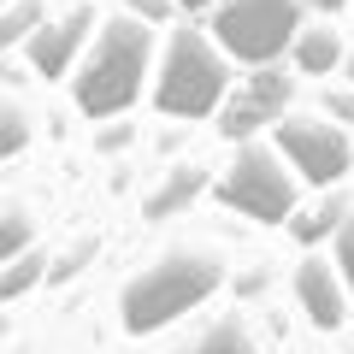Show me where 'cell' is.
<instances>
[{"instance_id":"6da1fadb","label":"cell","mask_w":354,"mask_h":354,"mask_svg":"<svg viewBox=\"0 0 354 354\" xmlns=\"http://www.w3.org/2000/svg\"><path fill=\"white\" fill-rule=\"evenodd\" d=\"M148 18L118 12L101 24L95 48L83 53V71L71 83V101L83 118H118L142 95V71H148Z\"/></svg>"},{"instance_id":"7a4b0ae2","label":"cell","mask_w":354,"mask_h":354,"mask_svg":"<svg viewBox=\"0 0 354 354\" xmlns=\"http://www.w3.org/2000/svg\"><path fill=\"white\" fill-rule=\"evenodd\" d=\"M225 101H230V59L218 48V36L177 30L171 48H165V65H160L153 106L165 118H218Z\"/></svg>"},{"instance_id":"3957f363","label":"cell","mask_w":354,"mask_h":354,"mask_svg":"<svg viewBox=\"0 0 354 354\" xmlns=\"http://www.w3.org/2000/svg\"><path fill=\"white\" fill-rule=\"evenodd\" d=\"M213 290H218L213 254H165V260H153L148 272H136L124 283V330L148 337V330L183 319L189 307H201Z\"/></svg>"},{"instance_id":"277c9868","label":"cell","mask_w":354,"mask_h":354,"mask_svg":"<svg viewBox=\"0 0 354 354\" xmlns=\"http://www.w3.org/2000/svg\"><path fill=\"white\" fill-rule=\"evenodd\" d=\"M213 36L236 65H272L301 36V6L295 0H218Z\"/></svg>"},{"instance_id":"5b68a950","label":"cell","mask_w":354,"mask_h":354,"mask_svg":"<svg viewBox=\"0 0 354 354\" xmlns=\"http://www.w3.org/2000/svg\"><path fill=\"white\" fill-rule=\"evenodd\" d=\"M218 201L248 213V218H260V225H278V218L295 213V183H290V171H283V160L272 148L248 142L230 160V171L218 177Z\"/></svg>"},{"instance_id":"8992f818","label":"cell","mask_w":354,"mask_h":354,"mask_svg":"<svg viewBox=\"0 0 354 354\" xmlns=\"http://www.w3.org/2000/svg\"><path fill=\"white\" fill-rule=\"evenodd\" d=\"M278 148L290 153V165L307 177V183H337L342 171L354 165V148L330 118H283L278 124Z\"/></svg>"},{"instance_id":"52a82bcc","label":"cell","mask_w":354,"mask_h":354,"mask_svg":"<svg viewBox=\"0 0 354 354\" xmlns=\"http://www.w3.org/2000/svg\"><path fill=\"white\" fill-rule=\"evenodd\" d=\"M283 106H290V77L272 71V65H254V83L242 88L236 101H225V113H218V130H225L230 142H248L260 124H283Z\"/></svg>"},{"instance_id":"ba28073f","label":"cell","mask_w":354,"mask_h":354,"mask_svg":"<svg viewBox=\"0 0 354 354\" xmlns=\"http://www.w3.org/2000/svg\"><path fill=\"white\" fill-rule=\"evenodd\" d=\"M295 290H301V307H307V319H313L319 330H337L342 325V313H348V278L342 272H330V260H301V272H295Z\"/></svg>"},{"instance_id":"9c48e42d","label":"cell","mask_w":354,"mask_h":354,"mask_svg":"<svg viewBox=\"0 0 354 354\" xmlns=\"http://www.w3.org/2000/svg\"><path fill=\"white\" fill-rule=\"evenodd\" d=\"M83 41H88V12H71V18H59V24H41L36 41H30L36 77H65L71 59L83 53Z\"/></svg>"},{"instance_id":"30bf717a","label":"cell","mask_w":354,"mask_h":354,"mask_svg":"<svg viewBox=\"0 0 354 354\" xmlns=\"http://www.w3.org/2000/svg\"><path fill=\"white\" fill-rule=\"evenodd\" d=\"M295 65L301 71H330V65H342V41H337V30H301L295 36Z\"/></svg>"},{"instance_id":"8fae6325","label":"cell","mask_w":354,"mask_h":354,"mask_svg":"<svg viewBox=\"0 0 354 354\" xmlns=\"http://www.w3.org/2000/svg\"><path fill=\"white\" fill-rule=\"evenodd\" d=\"M201 183H207V177L195 171V165H189V171H171V177H165V189L148 201V218H165V213H177V207L189 201V195L201 189Z\"/></svg>"},{"instance_id":"7c38bea8","label":"cell","mask_w":354,"mask_h":354,"mask_svg":"<svg viewBox=\"0 0 354 354\" xmlns=\"http://www.w3.org/2000/svg\"><path fill=\"white\" fill-rule=\"evenodd\" d=\"M41 24H48V12H41L36 0H18L12 12L0 18V48H24V36H30V30H41Z\"/></svg>"},{"instance_id":"4fadbf2b","label":"cell","mask_w":354,"mask_h":354,"mask_svg":"<svg viewBox=\"0 0 354 354\" xmlns=\"http://www.w3.org/2000/svg\"><path fill=\"white\" fill-rule=\"evenodd\" d=\"M24 248H30V218H24V207H6L0 213V266L18 260Z\"/></svg>"},{"instance_id":"5bb4252c","label":"cell","mask_w":354,"mask_h":354,"mask_svg":"<svg viewBox=\"0 0 354 354\" xmlns=\"http://www.w3.org/2000/svg\"><path fill=\"white\" fill-rule=\"evenodd\" d=\"M36 278H41V254H18V260H6V272H0V295L18 301Z\"/></svg>"},{"instance_id":"9a60e30c","label":"cell","mask_w":354,"mask_h":354,"mask_svg":"<svg viewBox=\"0 0 354 354\" xmlns=\"http://www.w3.org/2000/svg\"><path fill=\"white\" fill-rule=\"evenodd\" d=\"M189 354H254V342H248V330H242V325H213Z\"/></svg>"},{"instance_id":"2e32d148","label":"cell","mask_w":354,"mask_h":354,"mask_svg":"<svg viewBox=\"0 0 354 354\" xmlns=\"http://www.w3.org/2000/svg\"><path fill=\"white\" fill-rule=\"evenodd\" d=\"M18 148H24V113H18V106L6 101V106H0V153L12 160Z\"/></svg>"},{"instance_id":"e0dca14e","label":"cell","mask_w":354,"mask_h":354,"mask_svg":"<svg viewBox=\"0 0 354 354\" xmlns=\"http://www.w3.org/2000/svg\"><path fill=\"white\" fill-rule=\"evenodd\" d=\"M337 266H342V278H348V290H354V218L337 225Z\"/></svg>"},{"instance_id":"ac0fdd59","label":"cell","mask_w":354,"mask_h":354,"mask_svg":"<svg viewBox=\"0 0 354 354\" xmlns=\"http://www.w3.org/2000/svg\"><path fill=\"white\" fill-rule=\"evenodd\" d=\"M337 218H342V207H337V201H325V207H319V213H313V218L301 225V242H319V236H325L330 225H337Z\"/></svg>"},{"instance_id":"d6986e66","label":"cell","mask_w":354,"mask_h":354,"mask_svg":"<svg viewBox=\"0 0 354 354\" xmlns=\"http://www.w3.org/2000/svg\"><path fill=\"white\" fill-rule=\"evenodd\" d=\"M130 12L153 24V18H165V12H171V0H130Z\"/></svg>"},{"instance_id":"ffe728a7","label":"cell","mask_w":354,"mask_h":354,"mask_svg":"<svg viewBox=\"0 0 354 354\" xmlns=\"http://www.w3.org/2000/svg\"><path fill=\"white\" fill-rule=\"evenodd\" d=\"M330 113H337L342 124H354V88H342V95H330Z\"/></svg>"},{"instance_id":"44dd1931","label":"cell","mask_w":354,"mask_h":354,"mask_svg":"<svg viewBox=\"0 0 354 354\" xmlns=\"http://www.w3.org/2000/svg\"><path fill=\"white\" fill-rule=\"evenodd\" d=\"M177 6H218V0H177Z\"/></svg>"},{"instance_id":"7402d4cb","label":"cell","mask_w":354,"mask_h":354,"mask_svg":"<svg viewBox=\"0 0 354 354\" xmlns=\"http://www.w3.org/2000/svg\"><path fill=\"white\" fill-rule=\"evenodd\" d=\"M313 6H325V12H337V6H342V0H313Z\"/></svg>"},{"instance_id":"603a6c76","label":"cell","mask_w":354,"mask_h":354,"mask_svg":"<svg viewBox=\"0 0 354 354\" xmlns=\"http://www.w3.org/2000/svg\"><path fill=\"white\" fill-rule=\"evenodd\" d=\"M348 77H354V59H348Z\"/></svg>"}]
</instances>
